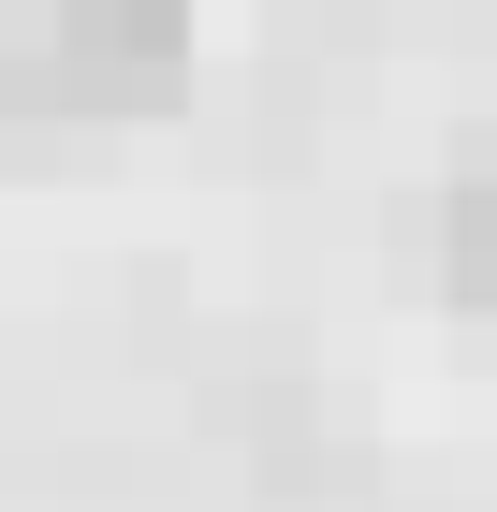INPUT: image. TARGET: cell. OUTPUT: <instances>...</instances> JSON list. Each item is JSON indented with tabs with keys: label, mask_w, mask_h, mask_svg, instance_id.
I'll use <instances>...</instances> for the list:
<instances>
[{
	"label": "cell",
	"mask_w": 497,
	"mask_h": 512,
	"mask_svg": "<svg viewBox=\"0 0 497 512\" xmlns=\"http://www.w3.org/2000/svg\"><path fill=\"white\" fill-rule=\"evenodd\" d=\"M191 59V15L176 0H44L15 30V74L30 103H161Z\"/></svg>",
	"instance_id": "obj_1"
},
{
	"label": "cell",
	"mask_w": 497,
	"mask_h": 512,
	"mask_svg": "<svg viewBox=\"0 0 497 512\" xmlns=\"http://www.w3.org/2000/svg\"><path fill=\"white\" fill-rule=\"evenodd\" d=\"M439 264H454L468 308H497V176L483 191H454V220H439Z\"/></svg>",
	"instance_id": "obj_2"
}]
</instances>
